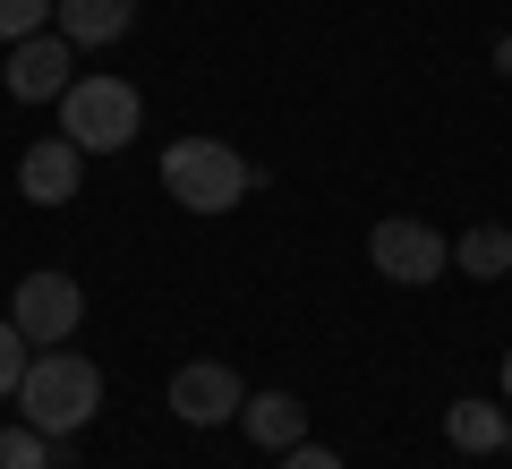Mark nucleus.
<instances>
[{"label":"nucleus","mask_w":512,"mask_h":469,"mask_svg":"<svg viewBox=\"0 0 512 469\" xmlns=\"http://www.w3.org/2000/svg\"><path fill=\"white\" fill-rule=\"evenodd\" d=\"M248 188H256V163L239 145H222V137L163 145V197L188 205V214H231V205H248Z\"/></svg>","instance_id":"obj_1"},{"label":"nucleus","mask_w":512,"mask_h":469,"mask_svg":"<svg viewBox=\"0 0 512 469\" xmlns=\"http://www.w3.org/2000/svg\"><path fill=\"white\" fill-rule=\"evenodd\" d=\"M18 410H26V427H43L52 444H69V435L103 410V367L77 359V350H35V367H26V384H18Z\"/></svg>","instance_id":"obj_2"},{"label":"nucleus","mask_w":512,"mask_h":469,"mask_svg":"<svg viewBox=\"0 0 512 469\" xmlns=\"http://www.w3.org/2000/svg\"><path fill=\"white\" fill-rule=\"evenodd\" d=\"M137 128H146V94L128 86V77H77L60 94V137L77 154H120Z\"/></svg>","instance_id":"obj_3"},{"label":"nucleus","mask_w":512,"mask_h":469,"mask_svg":"<svg viewBox=\"0 0 512 469\" xmlns=\"http://www.w3.org/2000/svg\"><path fill=\"white\" fill-rule=\"evenodd\" d=\"M367 265L384 273V282H402V290H427L453 273V239L436 231V222H410V214H384L376 231H367Z\"/></svg>","instance_id":"obj_4"},{"label":"nucleus","mask_w":512,"mask_h":469,"mask_svg":"<svg viewBox=\"0 0 512 469\" xmlns=\"http://www.w3.org/2000/svg\"><path fill=\"white\" fill-rule=\"evenodd\" d=\"M9 325H18L35 350H60L77 325H86V290H77V273H26L18 299H9Z\"/></svg>","instance_id":"obj_5"},{"label":"nucleus","mask_w":512,"mask_h":469,"mask_svg":"<svg viewBox=\"0 0 512 469\" xmlns=\"http://www.w3.org/2000/svg\"><path fill=\"white\" fill-rule=\"evenodd\" d=\"M0 86L18 94V103H60V94L77 86V43L60 35V26H43V35L9 43V69H0Z\"/></svg>","instance_id":"obj_6"},{"label":"nucleus","mask_w":512,"mask_h":469,"mask_svg":"<svg viewBox=\"0 0 512 469\" xmlns=\"http://www.w3.org/2000/svg\"><path fill=\"white\" fill-rule=\"evenodd\" d=\"M239 410H248V384L222 359H188L180 376H171V418H180V427H231Z\"/></svg>","instance_id":"obj_7"},{"label":"nucleus","mask_w":512,"mask_h":469,"mask_svg":"<svg viewBox=\"0 0 512 469\" xmlns=\"http://www.w3.org/2000/svg\"><path fill=\"white\" fill-rule=\"evenodd\" d=\"M77 180H86V154H77L69 137H35L18 154V197L26 205H69Z\"/></svg>","instance_id":"obj_8"},{"label":"nucleus","mask_w":512,"mask_h":469,"mask_svg":"<svg viewBox=\"0 0 512 469\" xmlns=\"http://www.w3.org/2000/svg\"><path fill=\"white\" fill-rule=\"evenodd\" d=\"M52 26L77 43V52H103L137 26V0H52Z\"/></svg>","instance_id":"obj_9"},{"label":"nucleus","mask_w":512,"mask_h":469,"mask_svg":"<svg viewBox=\"0 0 512 469\" xmlns=\"http://www.w3.org/2000/svg\"><path fill=\"white\" fill-rule=\"evenodd\" d=\"M239 427H248V444L291 452V444H308V401H299V393H248Z\"/></svg>","instance_id":"obj_10"},{"label":"nucleus","mask_w":512,"mask_h":469,"mask_svg":"<svg viewBox=\"0 0 512 469\" xmlns=\"http://www.w3.org/2000/svg\"><path fill=\"white\" fill-rule=\"evenodd\" d=\"M504 435H512V410L504 401H453V410H444V444L453 452H504Z\"/></svg>","instance_id":"obj_11"},{"label":"nucleus","mask_w":512,"mask_h":469,"mask_svg":"<svg viewBox=\"0 0 512 469\" xmlns=\"http://www.w3.org/2000/svg\"><path fill=\"white\" fill-rule=\"evenodd\" d=\"M453 265L470 273V282H504V273H512V231H504V222H478V231H461Z\"/></svg>","instance_id":"obj_12"},{"label":"nucleus","mask_w":512,"mask_h":469,"mask_svg":"<svg viewBox=\"0 0 512 469\" xmlns=\"http://www.w3.org/2000/svg\"><path fill=\"white\" fill-rule=\"evenodd\" d=\"M0 469H52V435L43 427H0Z\"/></svg>","instance_id":"obj_13"},{"label":"nucleus","mask_w":512,"mask_h":469,"mask_svg":"<svg viewBox=\"0 0 512 469\" xmlns=\"http://www.w3.org/2000/svg\"><path fill=\"white\" fill-rule=\"evenodd\" d=\"M26 367H35V342H26L9 316H0V393L18 401V384H26Z\"/></svg>","instance_id":"obj_14"},{"label":"nucleus","mask_w":512,"mask_h":469,"mask_svg":"<svg viewBox=\"0 0 512 469\" xmlns=\"http://www.w3.org/2000/svg\"><path fill=\"white\" fill-rule=\"evenodd\" d=\"M52 26V0H0V43H26Z\"/></svg>","instance_id":"obj_15"},{"label":"nucleus","mask_w":512,"mask_h":469,"mask_svg":"<svg viewBox=\"0 0 512 469\" xmlns=\"http://www.w3.org/2000/svg\"><path fill=\"white\" fill-rule=\"evenodd\" d=\"M282 469H350L342 452H325V444H291V452H274Z\"/></svg>","instance_id":"obj_16"},{"label":"nucleus","mask_w":512,"mask_h":469,"mask_svg":"<svg viewBox=\"0 0 512 469\" xmlns=\"http://www.w3.org/2000/svg\"><path fill=\"white\" fill-rule=\"evenodd\" d=\"M495 77H512V35H495Z\"/></svg>","instance_id":"obj_17"},{"label":"nucleus","mask_w":512,"mask_h":469,"mask_svg":"<svg viewBox=\"0 0 512 469\" xmlns=\"http://www.w3.org/2000/svg\"><path fill=\"white\" fill-rule=\"evenodd\" d=\"M504 410H512V350H504Z\"/></svg>","instance_id":"obj_18"},{"label":"nucleus","mask_w":512,"mask_h":469,"mask_svg":"<svg viewBox=\"0 0 512 469\" xmlns=\"http://www.w3.org/2000/svg\"><path fill=\"white\" fill-rule=\"evenodd\" d=\"M504 452H512V435H504Z\"/></svg>","instance_id":"obj_19"}]
</instances>
